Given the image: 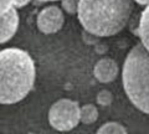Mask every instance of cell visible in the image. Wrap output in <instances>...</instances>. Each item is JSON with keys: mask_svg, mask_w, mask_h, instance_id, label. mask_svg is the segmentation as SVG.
Masks as SVG:
<instances>
[{"mask_svg": "<svg viewBox=\"0 0 149 134\" xmlns=\"http://www.w3.org/2000/svg\"><path fill=\"white\" fill-rule=\"evenodd\" d=\"M35 63L29 53L20 49H5L0 52V102L13 104L30 93L35 83Z\"/></svg>", "mask_w": 149, "mask_h": 134, "instance_id": "6da1fadb", "label": "cell"}, {"mask_svg": "<svg viewBox=\"0 0 149 134\" xmlns=\"http://www.w3.org/2000/svg\"><path fill=\"white\" fill-rule=\"evenodd\" d=\"M132 9V0H81L77 15L86 31L108 37L124 29Z\"/></svg>", "mask_w": 149, "mask_h": 134, "instance_id": "7a4b0ae2", "label": "cell"}, {"mask_svg": "<svg viewBox=\"0 0 149 134\" xmlns=\"http://www.w3.org/2000/svg\"><path fill=\"white\" fill-rule=\"evenodd\" d=\"M122 81L130 102L149 114V52L142 42L134 45L125 57Z\"/></svg>", "mask_w": 149, "mask_h": 134, "instance_id": "3957f363", "label": "cell"}, {"mask_svg": "<svg viewBox=\"0 0 149 134\" xmlns=\"http://www.w3.org/2000/svg\"><path fill=\"white\" fill-rule=\"evenodd\" d=\"M81 108L78 103L68 98L55 102L49 110V122L51 127L60 132H68L81 122Z\"/></svg>", "mask_w": 149, "mask_h": 134, "instance_id": "277c9868", "label": "cell"}, {"mask_svg": "<svg viewBox=\"0 0 149 134\" xmlns=\"http://www.w3.org/2000/svg\"><path fill=\"white\" fill-rule=\"evenodd\" d=\"M65 17L58 6H47L37 15V27L44 34H55L61 30Z\"/></svg>", "mask_w": 149, "mask_h": 134, "instance_id": "5b68a950", "label": "cell"}, {"mask_svg": "<svg viewBox=\"0 0 149 134\" xmlns=\"http://www.w3.org/2000/svg\"><path fill=\"white\" fill-rule=\"evenodd\" d=\"M93 75L102 83H109L118 76V65L112 58H101L95 65Z\"/></svg>", "mask_w": 149, "mask_h": 134, "instance_id": "8992f818", "label": "cell"}, {"mask_svg": "<svg viewBox=\"0 0 149 134\" xmlns=\"http://www.w3.org/2000/svg\"><path fill=\"white\" fill-rule=\"evenodd\" d=\"M1 32H0V41L1 44H5L10 40L15 32L17 31L19 26V15L16 11V8H11L10 10L5 12H1Z\"/></svg>", "mask_w": 149, "mask_h": 134, "instance_id": "52a82bcc", "label": "cell"}, {"mask_svg": "<svg viewBox=\"0 0 149 134\" xmlns=\"http://www.w3.org/2000/svg\"><path fill=\"white\" fill-rule=\"evenodd\" d=\"M138 35H139V39H141L142 45L149 52V5H147V8L142 12L139 27H138Z\"/></svg>", "mask_w": 149, "mask_h": 134, "instance_id": "ba28073f", "label": "cell"}, {"mask_svg": "<svg viewBox=\"0 0 149 134\" xmlns=\"http://www.w3.org/2000/svg\"><path fill=\"white\" fill-rule=\"evenodd\" d=\"M81 122L83 124H92L98 118V109L93 104H85L81 107Z\"/></svg>", "mask_w": 149, "mask_h": 134, "instance_id": "9c48e42d", "label": "cell"}, {"mask_svg": "<svg viewBox=\"0 0 149 134\" xmlns=\"http://www.w3.org/2000/svg\"><path fill=\"white\" fill-rule=\"evenodd\" d=\"M96 134H127V131H125V128L122 124L116 123V122H108L103 124L97 131Z\"/></svg>", "mask_w": 149, "mask_h": 134, "instance_id": "30bf717a", "label": "cell"}, {"mask_svg": "<svg viewBox=\"0 0 149 134\" xmlns=\"http://www.w3.org/2000/svg\"><path fill=\"white\" fill-rule=\"evenodd\" d=\"M80 1L81 0H62V8L70 15H74L78 14V8H80Z\"/></svg>", "mask_w": 149, "mask_h": 134, "instance_id": "8fae6325", "label": "cell"}, {"mask_svg": "<svg viewBox=\"0 0 149 134\" xmlns=\"http://www.w3.org/2000/svg\"><path fill=\"white\" fill-rule=\"evenodd\" d=\"M112 101H113V96L107 90L101 91L100 93L97 94V102L101 106H109L112 103Z\"/></svg>", "mask_w": 149, "mask_h": 134, "instance_id": "7c38bea8", "label": "cell"}, {"mask_svg": "<svg viewBox=\"0 0 149 134\" xmlns=\"http://www.w3.org/2000/svg\"><path fill=\"white\" fill-rule=\"evenodd\" d=\"M11 8H15V0H1V5H0L1 12L10 10Z\"/></svg>", "mask_w": 149, "mask_h": 134, "instance_id": "4fadbf2b", "label": "cell"}, {"mask_svg": "<svg viewBox=\"0 0 149 134\" xmlns=\"http://www.w3.org/2000/svg\"><path fill=\"white\" fill-rule=\"evenodd\" d=\"M31 0H15V8H22L27 5Z\"/></svg>", "mask_w": 149, "mask_h": 134, "instance_id": "5bb4252c", "label": "cell"}, {"mask_svg": "<svg viewBox=\"0 0 149 134\" xmlns=\"http://www.w3.org/2000/svg\"><path fill=\"white\" fill-rule=\"evenodd\" d=\"M139 5H149V0H134Z\"/></svg>", "mask_w": 149, "mask_h": 134, "instance_id": "9a60e30c", "label": "cell"}, {"mask_svg": "<svg viewBox=\"0 0 149 134\" xmlns=\"http://www.w3.org/2000/svg\"><path fill=\"white\" fill-rule=\"evenodd\" d=\"M40 1H56V0H40Z\"/></svg>", "mask_w": 149, "mask_h": 134, "instance_id": "2e32d148", "label": "cell"}]
</instances>
